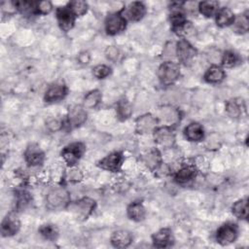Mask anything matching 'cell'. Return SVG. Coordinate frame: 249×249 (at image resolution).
Here are the masks:
<instances>
[{
  "label": "cell",
  "instance_id": "16",
  "mask_svg": "<svg viewBox=\"0 0 249 249\" xmlns=\"http://www.w3.org/2000/svg\"><path fill=\"white\" fill-rule=\"evenodd\" d=\"M68 92V88L62 84V83H56L52 86H50L45 94H44V100L47 103H53L58 102L65 98Z\"/></svg>",
  "mask_w": 249,
  "mask_h": 249
},
{
  "label": "cell",
  "instance_id": "3",
  "mask_svg": "<svg viewBox=\"0 0 249 249\" xmlns=\"http://www.w3.org/2000/svg\"><path fill=\"white\" fill-rule=\"evenodd\" d=\"M126 24L127 19L123 13V10L109 14L104 21L105 31L110 36L123 32L126 28Z\"/></svg>",
  "mask_w": 249,
  "mask_h": 249
},
{
  "label": "cell",
  "instance_id": "38",
  "mask_svg": "<svg viewBox=\"0 0 249 249\" xmlns=\"http://www.w3.org/2000/svg\"><path fill=\"white\" fill-rule=\"evenodd\" d=\"M46 126L50 131L55 132L64 127V123L55 118H49L46 122Z\"/></svg>",
  "mask_w": 249,
  "mask_h": 249
},
{
  "label": "cell",
  "instance_id": "30",
  "mask_svg": "<svg viewBox=\"0 0 249 249\" xmlns=\"http://www.w3.org/2000/svg\"><path fill=\"white\" fill-rule=\"evenodd\" d=\"M116 113H117V116L123 121L128 119L132 115V107H131L129 101L125 98L120 99L117 102Z\"/></svg>",
  "mask_w": 249,
  "mask_h": 249
},
{
  "label": "cell",
  "instance_id": "33",
  "mask_svg": "<svg viewBox=\"0 0 249 249\" xmlns=\"http://www.w3.org/2000/svg\"><path fill=\"white\" fill-rule=\"evenodd\" d=\"M67 4L77 18L84 16L89 10V5L86 1L75 0V1H70Z\"/></svg>",
  "mask_w": 249,
  "mask_h": 249
},
{
  "label": "cell",
  "instance_id": "40",
  "mask_svg": "<svg viewBox=\"0 0 249 249\" xmlns=\"http://www.w3.org/2000/svg\"><path fill=\"white\" fill-rule=\"evenodd\" d=\"M90 54H89V52H87V51H83V52H81L79 54H78V56H77V60H78V62L81 64V65H87V64H89V61H90Z\"/></svg>",
  "mask_w": 249,
  "mask_h": 249
},
{
  "label": "cell",
  "instance_id": "7",
  "mask_svg": "<svg viewBox=\"0 0 249 249\" xmlns=\"http://www.w3.org/2000/svg\"><path fill=\"white\" fill-rule=\"evenodd\" d=\"M175 53L178 60L184 65H190L196 56V49L187 40L180 39L175 46Z\"/></svg>",
  "mask_w": 249,
  "mask_h": 249
},
{
  "label": "cell",
  "instance_id": "17",
  "mask_svg": "<svg viewBox=\"0 0 249 249\" xmlns=\"http://www.w3.org/2000/svg\"><path fill=\"white\" fill-rule=\"evenodd\" d=\"M198 169L195 164H184L174 174V180L181 185L193 181L197 175Z\"/></svg>",
  "mask_w": 249,
  "mask_h": 249
},
{
  "label": "cell",
  "instance_id": "6",
  "mask_svg": "<svg viewBox=\"0 0 249 249\" xmlns=\"http://www.w3.org/2000/svg\"><path fill=\"white\" fill-rule=\"evenodd\" d=\"M124 161V156L121 151H114L102 158L97 162V166L103 170L110 172H120L122 170L123 163Z\"/></svg>",
  "mask_w": 249,
  "mask_h": 249
},
{
  "label": "cell",
  "instance_id": "41",
  "mask_svg": "<svg viewBox=\"0 0 249 249\" xmlns=\"http://www.w3.org/2000/svg\"><path fill=\"white\" fill-rule=\"evenodd\" d=\"M207 148L208 149H219L218 147L220 146V144L218 143L219 140H218V136H216L215 139H213V135H211L208 139H207Z\"/></svg>",
  "mask_w": 249,
  "mask_h": 249
},
{
  "label": "cell",
  "instance_id": "13",
  "mask_svg": "<svg viewBox=\"0 0 249 249\" xmlns=\"http://www.w3.org/2000/svg\"><path fill=\"white\" fill-rule=\"evenodd\" d=\"M96 202L94 199L85 196L73 204V210L79 218L82 220H87L94 211Z\"/></svg>",
  "mask_w": 249,
  "mask_h": 249
},
{
  "label": "cell",
  "instance_id": "22",
  "mask_svg": "<svg viewBox=\"0 0 249 249\" xmlns=\"http://www.w3.org/2000/svg\"><path fill=\"white\" fill-rule=\"evenodd\" d=\"M127 217L134 222H141L145 219L146 209L140 200L130 202L126 207Z\"/></svg>",
  "mask_w": 249,
  "mask_h": 249
},
{
  "label": "cell",
  "instance_id": "29",
  "mask_svg": "<svg viewBox=\"0 0 249 249\" xmlns=\"http://www.w3.org/2000/svg\"><path fill=\"white\" fill-rule=\"evenodd\" d=\"M219 8V2L217 1H201L197 6L198 12L205 18H211L215 16Z\"/></svg>",
  "mask_w": 249,
  "mask_h": 249
},
{
  "label": "cell",
  "instance_id": "34",
  "mask_svg": "<svg viewBox=\"0 0 249 249\" xmlns=\"http://www.w3.org/2000/svg\"><path fill=\"white\" fill-rule=\"evenodd\" d=\"M112 73V68L106 64H98L92 68V75L96 79H105Z\"/></svg>",
  "mask_w": 249,
  "mask_h": 249
},
{
  "label": "cell",
  "instance_id": "24",
  "mask_svg": "<svg viewBox=\"0 0 249 249\" xmlns=\"http://www.w3.org/2000/svg\"><path fill=\"white\" fill-rule=\"evenodd\" d=\"M226 78L225 70L216 64L208 67L203 75V79L208 84H219Z\"/></svg>",
  "mask_w": 249,
  "mask_h": 249
},
{
  "label": "cell",
  "instance_id": "2",
  "mask_svg": "<svg viewBox=\"0 0 249 249\" xmlns=\"http://www.w3.org/2000/svg\"><path fill=\"white\" fill-rule=\"evenodd\" d=\"M181 69L177 62L166 60L162 62L158 69V78L161 85L170 86L174 84L180 77Z\"/></svg>",
  "mask_w": 249,
  "mask_h": 249
},
{
  "label": "cell",
  "instance_id": "39",
  "mask_svg": "<svg viewBox=\"0 0 249 249\" xmlns=\"http://www.w3.org/2000/svg\"><path fill=\"white\" fill-rule=\"evenodd\" d=\"M105 55H106L107 59H109L111 61H115V60L118 59V57L120 55V52H119L117 47L109 46L105 50Z\"/></svg>",
  "mask_w": 249,
  "mask_h": 249
},
{
  "label": "cell",
  "instance_id": "32",
  "mask_svg": "<svg viewBox=\"0 0 249 249\" xmlns=\"http://www.w3.org/2000/svg\"><path fill=\"white\" fill-rule=\"evenodd\" d=\"M239 61V55L231 50H228L224 52V53L221 56V64L223 67L226 68H231L235 66Z\"/></svg>",
  "mask_w": 249,
  "mask_h": 249
},
{
  "label": "cell",
  "instance_id": "26",
  "mask_svg": "<svg viewBox=\"0 0 249 249\" xmlns=\"http://www.w3.org/2000/svg\"><path fill=\"white\" fill-rule=\"evenodd\" d=\"M101 101H102V92L97 89H91L84 96L83 106L86 109H93V108H96Z\"/></svg>",
  "mask_w": 249,
  "mask_h": 249
},
{
  "label": "cell",
  "instance_id": "12",
  "mask_svg": "<svg viewBox=\"0 0 249 249\" xmlns=\"http://www.w3.org/2000/svg\"><path fill=\"white\" fill-rule=\"evenodd\" d=\"M20 230V221L16 213L7 214L1 222V234L3 237L16 235Z\"/></svg>",
  "mask_w": 249,
  "mask_h": 249
},
{
  "label": "cell",
  "instance_id": "31",
  "mask_svg": "<svg viewBox=\"0 0 249 249\" xmlns=\"http://www.w3.org/2000/svg\"><path fill=\"white\" fill-rule=\"evenodd\" d=\"M232 27H233L234 31L239 33V34L246 33L248 31V28H249L248 13L245 12V13L235 17L234 21L232 23Z\"/></svg>",
  "mask_w": 249,
  "mask_h": 249
},
{
  "label": "cell",
  "instance_id": "8",
  "mask_svg": "<svg viewBox=\"0 0 249 249\" xmlns=\"http://www.w3.org/2000/svg\"><path fill=\"white\" fill-rule=\"evenodd\" d=\"M153 137L155 143L163 149L172 148L175 145V134L171 126L161 125L158 126L153 132Z\"/></svg>",
  "mask_w": 249,
  "mask_h": 249
},
{
  "label": "cell",
  "instance_id": "4",
  "mask_svg": "<svg viewBox=\"0 0 249 249\" xmlns=\"http://www.w3.org/2000/svg\"><path fill=\"white\" fill-rule=\"evenodd\" d=\"M86 152V145L82 142H72L61 150V158L69 167L76 166Z\"/></svg>",
  "mask_w": 249,
  "mask_h": 249
},
{
  "label": "cell",
  "instance_id": "18",
  "mask_svg": "<svg viewBox=\"0 0 249 249\" xmlns=\"http://www.w3.org/2000/svg\"><path fill=\"white\" fill-rule=\"evenodd\" d=\"M184 136L190 142H200L205 137V131L197 122H192L184 128Z\"/></svg>",
  "mask_w": 249,
  "mask_h": 249
},
{
  "label": "cell",
  "instance_id": "20",
  "mask_svg": "<svg viewBox=\"0 0 249 249\" xmlns=\"http://www.w3.org/2000/svg\"><path fill=\"white\" fill-rule=\"evenodd\" d=\"M111 244L116 248H126L133 241V235L129 231L118 230L113 231L110 237Z\"/></svg>",
  "mask_w": 249,
  "mask_h": 249
},
{
  "label": "cell",
  "instance_id": "28",
  "mask_svg": "<svg viewBox=\"0 0 249 249\" xmlns=\"http://www.w3.org/2000/svg\"><path fill=\"white\" fill-rule=\"evenodd\" d=\"M231 213L239 220H246L248 218V199L247 197L236 200L231 206Z\"/></svg>",
  "mask_w": 249,
  "mask_h": 249
},
{
  "label": "cell",
  "instance_id": "14",
  "mask_svg": "<svg viewBox=\"0 0 249 249\" xmlns=\"http://www.w3.org/2000/svg\"><path fill=\"white\" fill-rule=\"evenodd\" d=\"M24 160L29 166H39L44 162L45 153L37 144H29L23 154Z\"/></svg>",
  "mask_w": 249,
  "mask_h": 249
},
{
  "label": "cell",
  "instance_id": "15",
  "mask_svg": "<svg viewBox=\"0 0 249 249\" xmlns=\"http://www.w3.org/2000/svg\"><path fill=\"white\" fill-rule=\"evenodd\" d=\"M152 243L156 248H167L173 245L174 237L169 228H162L152 235Z\"/></svg>",
  "mask_w": 249,
  "mask_h": 249
},
{
  "label": "cell",
  "instance_id": "9",
  "mask_svg": "<svg viewBox=\"0 0 249 249\" xmlns=\"http://www.w3.org/2000/svg\"><path fill=\"white\" fill-rule=\"evenodd\" d=\"M88 118V113L86 108L83 105H73L69 107L64 125H67L69 128H76L83 125Z\"/></svg>",
  "mask_w": 249,
  "mask_h": 249
},
{
  "label": "cell",
  "instance_id": "5",
  "mask_svg": "<svg viewBox=\"0 0 249 249\" xmlns=\"http://www.w3.org/2000/svg\"><path fill=\"white\" fill-rule=\"evenodd\" d=\"M238 226L233 222L222 224L216 231L215 238L217 243L225 246L234 242L238 236Z\"/></svg>",
  "mask_w": 249,
  "mask_h": 249
},
{
  "label": "cell",
  "instance_id": "21",
  "mask_svg": "<svg viewBox=\"0 0 249 249\" xmlns=\"http://www.w3.org/2000/svg\"><path fill=\"white\" fill-rule=\"evenodd\" d=\"M147 9L144 3L140 1H135L128 5L124 15L126 18V19H129L131 21H139L144 18Z\"/></svg>",
  "mask_w": 249,
  "mask_h": 249
},
{
  "label": "cell",
  "instance_id": "25",
  "mask_svg": "<svg viewBox=\"0 0 249 249\" xmlns=\"http://www.w3.org/2000/svg\"><path fill=\"white\" fill-rule=\"evenodd\" d=\"M143 161L150 170L156 171L162 164V157L160 149L154 148L150 150L146 155H144Z\"/></svg>",
  "mask_w": 249,
  "mask_h": 249
},
{
  "label": "cell",
  "instance_id": "37",
  "mask_svg": "<svg viewBox=\"0 0 249 249\" xmlns=\"http://www.w3.org/2000/svg\"><path fill=\"white\" fill-rule=\"evenodd\" d=\"M53 7L50 1H39L36 3L37 15H48L53 11Z\"/></svg>",
  "mask_w": 249,
  "mask_h": 249
},
{
  "label": "cell",
  "instance_id": "11",
  "mask_svg": "<svg viewBox=\"0 0 249 249\" xmlns=\"http://www.w3.org/2000/svg\"><path fill=\"white\" fill-rule=\"evenodd\" d=\"M135 131L139 134L153 133L155 129L159 126V120L157 116L151 113L143 114L136 118L135 122Z\"/></svg>",
  "mask_w": 249,
  "mask_h": 249
},
{
  "label": "cell",
  "instance_id": "10",
  "mask_svg": "<svg viewBox=\"0 0 249 249\" xmlns=\"http://www.w3.org/2000/svg\"><path fill=\"white\" fill-rule=\"evenodd\" d=\"M55 17H56L57 24L60 30H62L63 32L70 31L74 27L75 20L77 18V17L72 12L68 4L56 8Z\"/></svg>",
  "mask_w": 249,
  "mask_h": 249
},
{
  "label": "cell",
  "instance_id": "35",
  "mask_svg": "<svg viewBox=\"0 0 249 249\" xmlns=\"http://www.w3.org/2000/svg\"><path fill=\"white\" fill-rule=\"evenodd\" d=\"M31 200L30 194L24 190L18 191L16 194V206L17 208H24Z\"/></svg>",
  "mask_w": 249,
  "mask_h": 249
},
{
  "label": "cell",
  "instance_id": "1",
  "mask_svg": "<svg viewBox=\"0 0 249 249\" xmlns=\"http://www.w3.org/2000/svg\"><path fill=\"white\" fill-rule=\"evenodd\" d=\"M70 205V194L62 186L53 187L46 196V206L50 210H61Z\"/></svg>",
  "mask_w": 249,
  "mask_h": 249
},
{
  "label": "cell",
  "instance_id": "19",
  "mask_svg": "<svg viewBox=\"0 0 249 249\" xmlns=\"http://www.w3.org/2000/svg\"><path fill=\"white\" fill-rule=\"evenodd\" d=\"M226 113L232 119H238L246 113V105L242 98H231L227 101Z\"/></svg>",
  "mask_w": 249,
  "mask_h": 249
},
{
  "label": "cell",
  "instance_id": "36",
  "mask_svg": "<svg viewBox=\"0 0 249 249\" xmlns=\"http://www.w3.org/2000/svg\"><path fill=\"white\" fill-rule=\"evenodd\" d=\"M68 181L73 182V183H77L80 182L83 179V173L81 171V169H79L76 166H71L69 167V170L67 171V175H66Z\"/></svg>",
  "mask_w": 249,
  "mask_h": 249
},
{
  "label": "cell",
  "instance_id": "23",
  "mask_svg": "<svg viewBox=\"0 0 249 249\" xmlns=\"http://www.w3.org/2000/svg\"><path fill=\"white\" fill-rule=\"evenodd\" d=\"M235 16L229 7L219 8L215 15V21L219 27H228L232 25Z\"/></svg>",
  "mask_w": 249,
  "mask_h": 249
},
{
  "label": "cell",
  "instance_id": "27",
  "mask_svg": "<svg viewBox=\"0 0 249 249\" xmlns=\"http://www.w3.org/2000/svg\"><path fill=\"white\" fill-rule=\"evenodd\" d=\"M38 232L40 235L49 241H54L59 235V230L56 225L52 223H46L39 227Z\"/></svg>",
  "mask_w": 249,
  "mask_h": 249
}]
</instances>
